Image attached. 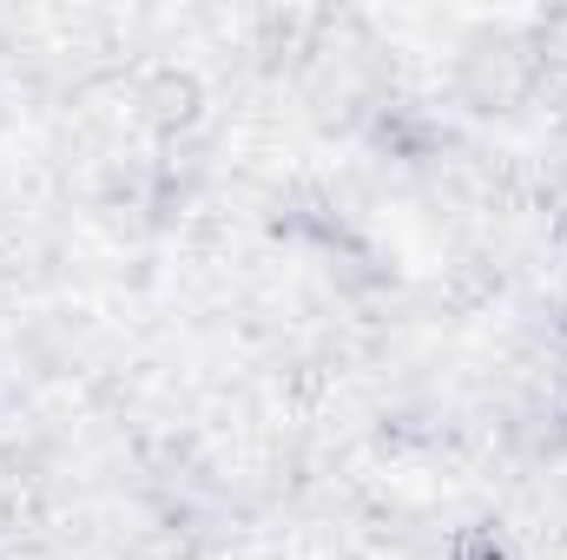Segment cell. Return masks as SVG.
Returning a JSON list of instances; mask_svg holds the SVG:
<instances>
[{"mask_svg":"<svg viewBox=\"0 0 567 560\" xmlns=\"http://www.w3.org/2000/svg\"><path fill=\"white\" fill-rule=\"evenodd\" d=\"M449 560H508V548H502L495 528H462L455 548H449Z\"/></svg>","mask_w":567,"mask_h":560,"instance_id":"cell-1","label":"cell"}]
</instances>
